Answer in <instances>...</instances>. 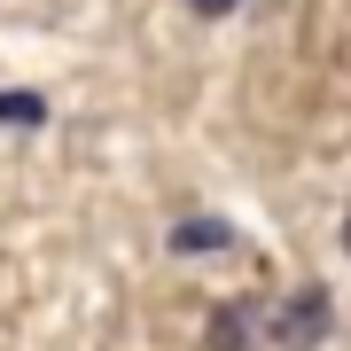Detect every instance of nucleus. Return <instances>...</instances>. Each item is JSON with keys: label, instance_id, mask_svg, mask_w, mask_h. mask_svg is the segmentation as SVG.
Returning a JSON list of instances; mask_svg holds the SVG:
<instances>
[{"label": "nucleus", "instance_id": "nucleus-1", "mask_svg": "<svg viewBox=\"0 0 351 351\" xmlns=\"http://www.w3.org/2000/svg\"><path fill=\"white\" fill-rule=\"evenodd\" d=\"M265 336L289 343V351H304V343L320 336V297L304 289V297H289V313H265Z\"/></svg>", "mask_w": 351, "mask_h": 351}, {"label": "nucleus", "instance_id": "nucleus-2", "mask_svg": "<svg viewBox=\"0 0 351 351\" xmlns=\"http://www.w3.org/2000/svg\"><path fill=\"white\" fill-rule=\"evenodd\" d=\"M39 94H0V125H39Z\"/></svg>", "mask_w": 351, "mask_h": 351}, {"label": "nucleus", "instance_id": "nucleus-3", "mask_svg": "<svg viewBox=\"0 0 351 351\" xmlns=\"http://www.w3.org/2000/svg\"><path fill=\"white\" fill-rule=\"evenodd\" d=\"M219 242H226L219 226H180V250H219Z\"/></svg>", "mask_w": 351, "mask_h": 351}, {"label": "nucleus", "instance_id": "nucleus-4", "mask_svg": "<svg viewBox=\"0 0 351 351\" xmlns=\"http://www.w3.org/2000/svg\"><path fill=\"white\" fill-rule=\"evenodd\" d=\"M188 8H203V16H226V8H234V0H188Z\"/></svg>", "mask_w": 351, "mask_h": 351}, {"label": "nucleus", "instance_id": "nucleus-5", "mask_svg": "<svg viewBox=\"0 0 351 351\" xmlns=\"http://www.w3.org/2000/svg\"><path fill=\"white\" fill-rule=\"evenodd\" d=\"M343 250H351V211H343Z\"/></svg>", "mask_w": 351, "mask_h": 351}]
</instances>
